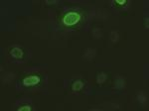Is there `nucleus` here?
<instances>
[{"instance_id": "nucleus-1", "label": "nucleus", "mask_w": 149, "mask_h": 111, "mask_svg": "<svg viewBox=\"0 0 149 111\" xmlns=\"http://www.w3.org/2000/svg\"><path fill=\"white\" fill-rule=\"evenodd\" d=\"M81 20V14L78 11L70 10L66 12L62 17V24L66 27H73L77 25Z\"/></svg>"}, {"instance_id": "nucleus-2", "label": "nucleus", "mask_w": 149, "mask_h": 111, "mask_svg": "<svg viewBox=\"0 0 149 111\" xmlns=\"http://www.w3.org/2000/svg\"><path fill=\"white\" fill-rule=\"evenodd\" d=\"M40 81L39 76L37 75H29L23 79V84L26 86H32V85H36Z\"/></svg>"}, {"instance_id": "nucleus-3", "label": "nucleus", "mask_w": 149, "mask_h": 111, "mask_svg": "<svg viewBox=\"0 0 149 111\" xmlns=\"http://www.w3.org/2000/svg\"><path fill=\"white\" fill-rule=\"evenodd\" d=\"M11 55L13 56L14 58H16V59H21L22 56H23V51H22L20 48L15 47V48L12 49V51H11Z\"/></svg>"}, {"instance_id": "nucleus-4", "label": "nucleus", "mask_w": 149, "mask_h": 111, "mask_svg": "<svg viewBox=\"0 0 149 111\" xmlns=\"http://www.w3.org/2000/svg\"><path fill=\"white\" fill-rule=\"evenodd\" d=\"M137 99H138V100H139L141 103L144 104V103H146V102H147V95H146V94H145L144 92H142V91L139 92V93H138V95H137Z\"/></svg>"}, {"instance_id": "nucleus-5", "label": "nucleus", "mask_w": 149, "mask_h": 111, "mask_svg": "<svg viewBox=\"0 0 149 111\" xmlns=\"http://www.w3.org/2000/svg\"><path fill=\"white\" fill-rule=\"evenodd\" d=\"M83 86H84L83 82L78 80V81H76V82L73 84V89H74V90H79V89H81Z\"/></svg>"}, {"instance_id": "nucleus-6", "label": "nucleus", "mask_w": 149, "mask_h": 111, "mask_svg": "<svg viewBox=\"0 0 149 111\" xmlns=\"http://www.w3.org/2000/svg\"><path fill=\"white\" fill-rule=\"evenodd\" d=\"M119 38V36H118V33L117 31H112L111 34H110V39L112 42H117V40Z\"/></svg>"}, {"instance_id": "nucleus-7", "label": "nucleus", "mask_w": 149, "mask_h": 111, "mask_svg": "<svg viewBox=\"0 0 149 111\" xmlns=\"http://www.w3.org/2000/svg\"><path fill=\"white\" fill-rule=\"evenodd\" d=\"M105 79H106V75L104 73H99L98 76H97V82L98 83H103Z\"/></svg>"}, {"instance_id": "nucleus-8", "label": "nucleus", "mask_w": 149, "mask_h": 111, "mask_svg": "<svg viewBox=\"0 0 149 111\" xmlns=\"http://www.w3.org/2000/svg\"><path fill=\"white\" fill-rule=\"evenodd\" d=\"M31 110L32 107L29 106V105H25V106H21V107H18V110Z\"/></svg>"}]
</instances>
